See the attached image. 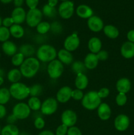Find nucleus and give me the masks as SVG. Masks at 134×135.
I'll list each match as a JSON object with an SVG mask.
<instances>
[{"label":"nucleus","instance_id":"f257e3e1","mask_svg":"<svg viewBox=\"0 0 134 135\" xmlns=\"http://www.w3.org/2000/svg\"><path fill=\"white\" fill-rule=\"evenodd\" d=\"M40 68V62L37 58L31 57L26 58L20 67L22 76L27 79L34 77Z\"/></svg>","mask_w":134,"mask_h":135},{"label":"nucleus","instance_id":"f03ea898","mask_svg":"<svg viewBox=\"0 0 134 135\" xmlns=\"http://www.w3.org/2000/svg\"><path fill=\"white\" fill-rule=\"evenodd\" d=\"M57 52L55 47L49 44H43L39 46L36 51L37 59L43 63H49L56 59Z\"/></svg>","mask_w":134,"mask_h":135},{"label":"nucleus","instance_id":"7ed1b4c3","mask_svg":"<svg viewBox=\"0 0 134 135\" xmlns=\"http://www.w3.org/2000/svg\"><path fill=\"white\" fill-rule=\"evenodd\" d=\"M11 96L17 100H23L30 96V88L22 83H13L9 87Z\"/></svg>","mask_w":134,"mask_h":135},{"label":"nucleus","instance_id":"20e7f679","mask_svg":"<svg viewBox=\"0 0 134 135\" xmlns=\"http://www.w3.org/2000/svg\"><path fill=\"white\" fill-rule=\"evenodd\" d=\"M101 104V99L96 91H89L84 94L81 100V105L87 110H94Z\"/></svg>","mask_w":134,"mask_h":135},{"label":"nucleus","instance_id":"39448f33","mask_svg":"<svg viewBox=\"0 0 134 135\" xmlns=\"http://www.w3.org/2000/svg\"><path fill=\"white\" fill-rule=\"evenodd\" d=\"M64 71L63 64L59 59H54L49 62L47 67L49 76L52 79H57L61 76Z\"/></svg>","mask_w":134,"mask_h":135},{"label":"nucleus","instance_id":"423d86ee","mask_svg":"<svg viewBox=\"0 0 134 135\" xmlns=\"http://www.w3.org/2000/svg\"><path fill=\"white\" fill-rule=\"evenodd\" d=\"M31 109L29 108L28 104L20 102L14 105L13 108L12 113L17 119H25L30 116Z\"/></svg>","mask_w":134,"mask_h":135},{"label":"nucleus","instance_id":"0eeeda50","mask_svg":"<svg viewBox=\"0 0 134 135\" xmlns=\"http://www.w3.org/2000/svg\"><path fill=\"white\" fill-rule=\"evenodd\" d=\"M42 13L39 9H30L26 14V22L30 27H36L42 22Z\"/></svg>","mask_w":134,"mask_h":135},{"label":"nucleus","instance_id":"6e6552de","mask_svg":"<svg viewBox=\"0 0 134 135\" xmlns=\"http://www.w3.org/2000/svg\"><path fill=\"white\" fill-rule=\"evenodd\" d=\"M58 102L53 98H48L44 100L41 106V112L45 115H51L56 112Z\"/></svg>","mask_w":134,"mask_h":135},{"label":"nucleus","instance_id":"1a4fd4ad","mask_svg":"<svg viewBox=\"0 0 134 135\" xmlns=\"http://www.w3.org/2000/svg\"><path fill=\"white\" fill-rule=\"evenodd\" d=\"M80 44V38L78 34L74 32L66 38L64 42V47L67 51L72 52L78 48Z\"/></svg>","mask_w":134,"mask_h":135},{"label":"nucleus","instance_id":"9d476101","mask_svg":"<svg viewBox=\"0 0 134 135\" xmlns=\"http://www.w3.org/2000/svg\"><path fill=\"white\" fill-rule=\"evenodd\" d=\"M74 3L70 1L62 3L59 7V14L64 19H68L74 14Z\"/></svg>","mask_w":134,"mask_h":135},{"label":"nucleus","instance_id":"9b49d317","mask_svg":"<svg viewBox=\"0 0 134 135\" xmlns=\"http://www.w3.org/2000/svg\"><path fill=\"white\" fill-rule=\"evenodd\" d=\"M78 120V116L76 113L72 109L64 110L61 114L62 123L65 125L68 128L73 127L76 125Z\"/></svg>","mask_w":134,"mask_h":135},{"label":"nucleus","instance_id":"f8f14e48","mask_svg":"<svg viewBox=\"0 0 134 135\" xmlns=\"http://www.w3.org/2000/svg\"><path fill=\"white\" fill-rule=\"evenodd\" d=\"M130 124V118L126 115L120 114L115 118L114 125L117 131L120 132L127 130Z\"/></svg>","mask_w":134,"mask_h":135},{"label":"nucleus","instance_id":"ddd939ff","mask_svg":"<svg viewBox=\"0 0 134 135\" xmlns=\"http://www.w3.org/2000/svg\"><path fill=\"white\" fill-rule=\"evenodd\" d=\"M87 26L91 31L93 32H99L103 30L104 22L100 17L93 15L88 18Z\"/></svg>","mask_w":134,"mask_h":135},{"label":"nucleus","instance_id":"4468645a","mask_svg":"<svg viewBox=\"0 0 134 135\" xmlns=\"http://www.w3.org/2000/svg\"><path fill=\"white\" fill-rule=\"evenodd\" d=\"M72 89L69 86H63L58 90L56 95V100L59 102L64 104L67 102L72 98Z\"/></svg>","mask_w":134,"mask_h":135},{"label":"nucleus","instance_id":"2eb2a0df","mask_svg":"<svg viewBox=\"0 0 134 135\" xmlns=\"http://www.w3.org/2000/svg\"><path fill=\"white\" fill-rule=\"evenodd\" d=\"M120 53L122 57L125 59H131L134 57V43L129 41L125 42L122 45L120 48Z\"/></svg>","mask_w":134,"mask_h":135},{"label":"nucleus","instance_id":"dca6fc26","mask_svg":"<svg viewBox=\"0 0 134 135\" xmlns=\"http://www.w3.org/2000/svg\"><path fill=\"white\" fill-rule=\"evenodd\" d=\"M26 13L25 10L22 7H16L13 11L11 18H13L14 24L20 25L26 21Z\"/></svg>","mask_w":134,"mask_h":135},{"label":"nucleus","instance_id":"f3484780","mask_svg":"<svg viewBox=\"0 0 134 135\" xmlns=\"http://www.w3.org/2000/svg\"><path fill=\"white\" fill-rule=\"evenodd\" d=\"M97 114L100 119L107 121L111 116V109L106 103H101L97 108Z\"/></svg>","mask_w":134,"mask_h":135},{"label":"nucleus","instance_id":"a211bd4d","mask_svg":"<svg viewBox=\"0 0 134 135\" xmlns=\"http://www.w3.org/2000/svg\"><path fill=\"white\" fill-rule=\"evenodd\" d=\"M57 57L59 60L63 64L69 65L73 63V55L71 52L67 51L65 49H61L57 52Z\"/></svg>","mask_w":134,"mask_h":135},{"label":"nucleus","instance_id":"6ab92c4d","mask_svg":"<svg viewBox=\"0 0 134 135\" xmlns=\"http://www.w3.org/2000/svg\"><path fill=\"white\" fill-rule=\"evenodd\" d=\"M116 87L118 93L126 94L131 89V82L127 78H121L117 81Z\"/></svg>","mask_w":134,"mask_h":135},{"label":"nucleus","instance_id":"aec40b11","mask_svg":"<svg viewBox=\"0 0 134 135\" xmlns=\"http://www.w3.org/2000/svg\"><path fill=\"white\" fill-rule=\"evenodd\" d=\"M84 63L87 69L93 70L95 69L99 64V59L97 55L92 53L87 54L84 59Z\"/></svg>","mask_w":134,"mask_h":135},{"label":"nucleus","instance_id":"412c9836","mask_svg":"<svg viewBox=\"0 0 134 135\" xmlns=\"http://www.w3.org/2000/svg\"><path fill=\"white\" fill-rule=\"evenodd\" d=\"M1 48L3 52L8 56H13L14 54H17L18 50L17 45L14 42L9 40L3 42L1 46Z\"/></svg>","mask_w":134,"mask_h":135},{"label":"nucleus","instance_id":"4be33fe9","mask_svg":"<svg viewBox=\"0 0 134 135\" xmlns=\"http://www.w3.org/2000/svg\"><path fill=\"white\" fill-rule=\"evenodd\" d=\"M88 49L91 53L94 54H97L101 50L102 47V42L101 40L97 37H93L90 38L88 42Z\"/></svg>","mask_w":134,"mask_h":135},{"label":"nucleus","instance_id":"5701e85b","mask_svg":"<svg viewBox=\"0 0 134 135\" xmlns=\"http://www.w3.org/2000/svg\"><path fill=\"white\" fill-rule=\"evenodd\" d=\"M89 80L84 73H79L76 75L75 79V86L76 88L81 90H84L87 87Z\"/></svg>","mask_w":134,"mask_h":135},{"label":"nucleus","instance_id":"b1692460","mask_svg":"<svg viewBox=\"0 0 134 135\" xmlns=\"http://www.w3.org/2000/svg\"><path fill=\"white\" fill-rule=\"evenodd\" d=\"M76 14L82 18H89L93 16V10L86 5H80L76 9Z\"/></svg>","mask_w":134,"mask_h":135},{"label":"nucleus","instance_id":"393cba45","mask_svg":"<svg viewBox=\"0 0 134 135\" xmlns=\"http://www.w3.org/2000/svg\"><path fill=\"white\" fill-rule=\"evenodd\" d=\"M103 32L105 35L110 39H116L120 34L118 29L112 25H108L104 26Z\"/></svg>","mask_w":134,"mask_h":135},{"label":"nucleus","instance_id":"a878e982","mask_svg":"<svg viewBox=\"0 0 134 135\" xmlns=\"http://www.w3.org/2000/svg\"><path fill=\"white\" fill-rule=\"evenodd\" d=\"M11 36L14 37V38H21L24 35V30L20 25L14 24L9 28Z\"/></svg>","mask_w":134,"mask_h":135},{"label":"nucleus","instance_id":"bb28decb","mask_svg":"<svg viewBox=\"0 0 134 135\" xmlns=\"http://www.w3.org/2000/svg\"><path fill=\"white\" fill-rule=\"evenodd\" d=\"M19 53L22 54L25 57H31L35 54V49L32 45L26 44L20 47Z\"/></svg>","mask_w":134,"mask_h":135},{"label":"nucleus","instance_id":"cd10ccee","mask_svg":"<svg viewBox=\"0 0 134 135\" xmlns=\"http://www.w3.org/2000/svg\"><path fill=\"white\" fill-rule=\"evenodd\" d=\"M22 74H21L20 69H13L10 70L7 73V77L8 80L13 84V83H18L22 78Z\"/></svg>","mask_w":134,"mask_h":135},{"label":"nucleus","instance_id":"c85d7f7f","mask_svg":"<svg viewBox=\"0 0 134 135\" xmlns=\"http://www.w3.org/2000/svg\"><path fill=\"white\" fill-rule=\"evenodd\" d=\"M20 131L15 125L8 124L1 129V135H19Z\"/></svg>","mask_w":134,"mask_h":135},{"label":"nucleus","instance_id":"c756f323","mask_svg":"<svg viewBox=\"0 0 134 135\" xmlns=\"http://www.w3.org/2000/svg\"><path fill=\"white\" fill-rule=\"evenodd\" d=\"M11 94L9 90L7 88H0V104L5 105L10 100Z\"/></svg>","mask_w":134,"mask_h":135},{"label":"nucleus","instance_id":"7c9ffc66","mask_svg":"<svg viewBox=\"0 0 134 135\" xmlns=\"http://www.w3.org/2000/svg\"><path fill=\"white\" fill-rule=\"evenodd\" d=\"M28 105L31 110L36 112L41 109L42 102L38 97H31L28 101Z\"/></svg>","mask_w":134,"mask_h":135},{"label":"nucleus","instance_id":"2f4dec72","mask_svg":"<svg viewBox=\"0 0 134 135\" xmlns=\"http://www.w3.org/2000/svg\"><path fill=\"white\" fill-rule=\"evenodd\" d=\"M71 68H72V71L77 75L79 73H84L87 69L84 63L80 61H76L73 62L72 63Z\"/></svg>","mask_w":134,"mask_h":135},{"label":"nucleus","instance_id":"473e14b6","mask_svg":"<svg viewBox=\"0 0 134 135\" xmlns=\"http://www.w3.org/2000/svg\"><path fill=\"white\" fill-rule=\"evenodd\" d=\"M50 29H51V24L46 21H42L36 26L37 32L41 35L45 34L46 33L50 31Z\"/></svg>","mask_w":134,"mask_h":135},{"label":"nucleus","instance_id":"72a5a7b5","mask_svg":"<svg viewBox=\"0 0 134 135\" xmlns=\"http://www.w3.org/2000/svg\"><path fill=\"white\" fill-rule=\"evenodd\" d=\"M43 13L45 17H49V18H54L56 15V10L55 7L50 6L48 4H47L43 6Z\"/></svg>","mask_w":134,"mask_h":135},{"label":"nucleus","instance_id":"f704fd0d","mask_svg":"<svg viewBox=\"0 0 134 135\" xmlns=\"http://www.w3.org/2000/svg\"><path fill=\"white\" fill-rule=\"evenodd\" d=\"M29 88H30V95L32 97H38L42 95L43 88L40 84H35L29 87Z\"/></svg>","mask_w":134,"mask_h":135},{"label":"nucleus","instance_id":"c9c22d12","mask_svg":"<svg viewBox=\"0 0 134 135\" xmlns=\"http://www.w3.org/2000/svg\"><path fill=\"white\" fill-rule=\"evenodd\" d=\"M25 59V57L20 53L18 52L14 54L11 58V63L15 67H20L21 65L24 62Z\"/></svg>","mask_w":134,"mask_h":135},{"label":"nucleus","instance_id":"e433bc0d","mask_svg":"<svg viewBox=\"0 0 134 135\" xmlns=\"http://www.w3.org/2000/svg\"><path fill=\"white\" fill-rule=\"evenodd\" d=\"M11 36L9 28L5 27V26H1L0 27V42H6L9 40Z\"/></svg>","mask_w":134,"mask_h":135},{"label":"nucleus","instance_id":"4c0bfd02","mask_svg":"<svg viewBox=\"0 0 134 135\" xmlns=\"http://www.w3.org/2000/svg\"><path fill=\"white\" fill-rule=\"evenodd\" d=\"M127 100V96L124 93H118L116 97V102L118 106H123Z\"/></svg>","mask_w":134,"mask_h":135},{"label":"nucleus","instance_id":"58836bf2","mask_svg":"<svg viewBox=\"0 0 134 135\" xmlns=\"http://www.w3.org/2000/svg\"><path fill=\"white\" fill-rule=\"evenodd\" d=\"M51 32L55 34H59L63 32V26L60 22L55 21L51 24Z\"/></svg>","mask_w":134,"mask_h":135},{"label":"nucleus","instance_id":"ea45409f","mask_svg":"<svg viewBox=\"0 0 134 135\" xmlns=\"http://www.w3.org/2000/svg\"><path fill=\"white\" fill-rule=\"evenodd\" d=\"M84 94L83 92V90L79 89L73 90L72 92V98L76 101H80L81 100L84 98Z\"/></svg>","mask_w":134,"mask_h":135},{"label":"nucleus","instance_id":"a19ab883","mask_svg":"<svg viewBox=\"0 0 134 135\" xmlns=\"http://www.w3.org/2000/svg\"><path fill=\"white\" fill-rule=\"evenodd\" d=\"M34 127L37 129H38V130H42V129H43L44 128L45 125V122L44 119L42 117H38L37 118H35V119L34 120Z\"/></svg>","mask_w":134,"mask_h":135},{"label":"nucleus","instance_id":"79ce46f5","mask_svg":"<svg viewBox=\"0 0 134 135\" xmlns=\"http://www.w3.org/2000/svg\"><path fill=\"white\" fill-rule=\"evenodd\" d=\"M68 127L66 126L65 125L62 123L58 127L56 128V131H55V135H66L67 132H68Z\"/></svg>","mask_w":134,"mask_h":135},{"label":"nucleus","instance_id":"37998d69","mask_svg":"<svg viewBox=\"0 0 134 135\" xmlns=\"http://www.w3.org/2000/svg\"><path fill=\"white\" fill-rule=\"evenodd\" d=\"M67 135H82V133L78 127L73 126L68 128Z\"/></svg>","mask_w":134,"mask_h":135},{"label":"nucleus","instance_id":"c03bdc74","mask_svg":"<svg viewBox=\"0 0 134 135\" xmlns=\"http://www.w3.org/2000/svg\"><path fill=\"white\" fill-rule=\"evenodd\" d=\"M100 98H105L108 97L110 94V90L108 88L106 87H104V88H101V89L99 90V92H97Z\"/></svg>","mask_w":134,"mask_h":135},{"label":"nucleus","instance_id":"a18cd8bd","mask_svg":"<svg viewBox=\"0 0 134 135\" xmlns=\"http://www.w3.org/2000/svg\"><path fill=\"white\" fill-rule=\"evenodd\" d=\"M96 55L99 61H105L109 58V53L106 50H101Z\"/></svg>","mask_w":134,"mask_h":135},{"label":"nucleus","instance_id":"49530a36","mask_svg":"<svg viewBox=\"0 0 134 135\" xmlns=\"http://www.w3.org/2000/svg\"><path fill=\"white\" fill-rule=\"evenodd\" d=\"M14 24V21L11 17H6L2 21V26L8 28H9Z\"/></svg>","mask_w":134,"mask_h":135},{"label":"nucleus","instance_id":"de8ad7c7","mask_svg":"<svg viewBox=\"0 0 134 135\" xmlns=\"http://www.w3.org/2000/svg\"><path fill=\"white\" fill-rule=\"evenodd\" d=\"M38 2L39 0H26V5L30 8V9H35L38 6Z\"/></svg>","mask_w":134,"mask_h":135},{"label":"nucleus","instance_id":"09e8293b","mask_svg":"<svg viewBox=\"0 0 134 135\" xmlns=\"http://www.w3.org/2000/svg\"><path fill=\"white\" fill-rule=\"evenodd\" d=\"M7 115V109L4 105L0 104V119L4 118Z\"/></svg>","mask_w":134,"mask_h":135},{"label":"nucleus","instance_id":"8fccbe9b","mask_svg":"<svg viewBox=\"0 0 134 135\" xmlns=\"http://www.w3.org/2000/svg\"><path fill=\"white\" fill-rule=\"evenodd\" d=\"M127 38L129 42L134 43V30H130L127 32Z\"/></svg>","mask_w":134,"mask_h":135},{"label":"nucleus","instance_id":"3c124183","mask_svg":"<svg viewBox=\"0 0 134 135\" xmlns=\"http://www.w3.org/2000/svg\"><path fill=\"white\" fill-rule=\"evenodd\" d=\"M17 119L14 117V115L12 113L11 115H9L7 117V121L8 123L9 124H12V125H14V123L17 121Z\"/></svg>","mask_w":134,"mask_h":135},{"label":"nucleus","instance_id":"603ef678","mask_svg":"<svg viewBox=\"0 0 134 135\" xmlns=\"http://www.w3.org/2000/svg\"><path fill=\"white\" fill-rule=\"evenodd\" d=\"M38 135H55V134H54L51 131L45 130V131H42L41 133H39Z\"/></svg>","mask_w":134,"mask_h":135},{"label":"nucleus","instance_id":"864d4df0","mask_svg":"<svg viewBox=\"0 0 134 135\" xmlns=\"http://www.w3.org/2000/svg\"><path fill=\"white\" fill-rule=\"evenodd\" d=\"M24 0H14V4L17 7H21Z\"/></svg>","mask_w":134,"mask_h":135},{"label":"nucleus","instance_id":"5fc2aeb1","mask_svg":"<svg viewBox=\"0 0 134 135\" xmlns=\"http://www.w3.org/2000/svg\"><path fill=\"white\" fill-rule=\"evenodd\" d=\"M58 3V0H49L48 1V5L51 7H55L56 5Z\"/></svg>","mask_w":134,"mask_h":135},{"label":"nucleus","instance_id":"6e6d98bb","mask_svg":"<svg viewBox=\"0 0 134 135\" xmlns=\"http://www.w3.org/2000/svg\"><path fill=\"white\" fill-rule=\"evenodd\" d=\"M4 75H5V71H4L2 69H0V76L3 77Z\"/></svg>","mask_w":134,"mask_h":135},{"label":"nucleus","instance_id":"4d7b16f0","mask_svg":"<svg viewBox=\"0 0 134 135\" xmlns=\"http://www.w3.org/2000/svg\"><path fill=\"white\" fill-rule=\"evenodd\" d=\"M13 0H1V1L3 3H9L11 2Z\"/></svg>","mask_w":134,"mask_h":135},{"label":"nucleus","instance_id":"13d9d810","mask_svg":"<svg viewBox=\"0 0 134 135\" xmlns=\"http://www.w3.org/2000/svg\"><path fill=\"white\" fill-rule=\"evenodd\" d=\"M4 83V79L2 76H0V86L2 85Z\"/></svg>","mask_w":134,"mask_h":135},{"label":"nucleus","instance_id":"bf43d9fd","mask_svg":"<svg viewBox=\"0 0 134 135\" xmlns=\"http://www.w3.org/2000/svg\"><path fill=\"white\" fill-rule=\"evenodd\" d=\"M19 135H30V134H29L28 133H26V132L23 131V132H22V133H20Z\"/></svg>","mask_w":134,"mask_h":135},{"label":"nucleus","instance_id":"052dcab7","mask_svg":"<svg viewBox=\"0 0 134 135\" xmlns=\"http://www.w3.org/2000/svg\"><path fill=\"white\" fill-rule=\"evenodd\" d=\"M2 21H3V19L1 18V17H0V27H1V26H2Z\"/></svg>","mask_w":134,"mask_h":135},{"label":"nucleus","instance_id":"680f3d73","mask_svg":"<svg viewBox=\"0 0 134 135\" xmlns=\"http://www.w3.org/2000/svg\"><path fill=\"white\" fill-rule=\"evenodd\" d=\"M1 127H0V134H1Z\"/></svg>","mask_w":134,"mask_h":135},{"label":"nucleus","instance_id":"e2e57ef3","mask_svg":"<svg viewBox=\"0 0 134 135\" xmlns=\"http://www.w3.org/2000/svg\"><path fill=\"white\" fill-rule=\"evenodd\" d=\"M61 1H68V0H61Z\"/></svg>","mask_w":134,"mask_h":135},{"label":"nucleus","instance_id":"0e129e2a","mask_svg":"<svg viewBox=\"0 0 134 135\" xmlns=\"http://www.w3.org/2000/svg\"><path fill=\"white\" fill-rule=\"evenodd\" d=\"M0 58H1V53H0Z\"/></svg>","mask_w":134,"mask_h":135}]
</instances>
